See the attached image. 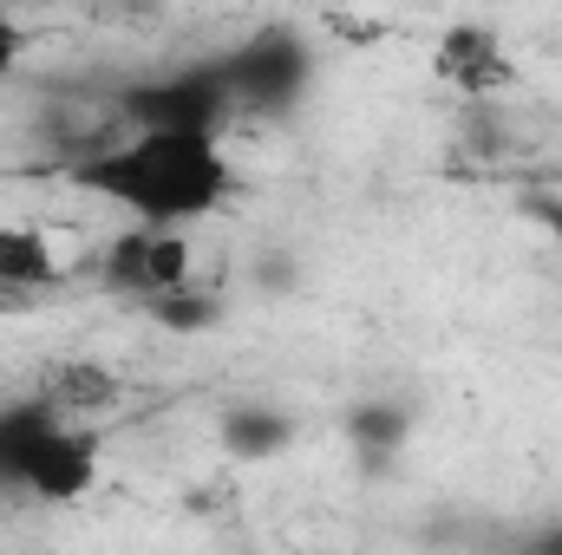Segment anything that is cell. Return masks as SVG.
I'll use <instances>...</instances> for the list:
<instances>
[{
  "label": "cell",
  "instance_id": "1",
  "mask_svg": "<svg viewBox=\"0 0 562 555\" xmlns=\"http://www.w3.org/2000/svg\"><path fill=\"white\" fill-rule=\"evenodd\" d=\"M66 177L72 190L125 209L132 229H177V236H190L236 196V163L223 157V138H183V132H138L112 150L79 157Z\"/></svg>",
  "mask_w": 562,
  "mask_h": 555
},
{
  "label": "cell",
  "instance_id": "2",
  "mask_svg": "<svg viewBox=\"0 0 562 555\" xmlns=\"http://www.w3.org/2000/svg\"><path fill=\"white\" fill-rule=\"evenodd\" d=\"M119 112L132 118V138H138V132L223 138V125H236V99H229V86H223L216 66H183V72H164V79L125 86Z\"/></svg>",
  "mask_w": 562,
  "mask_h": 555
},
{
  "label": "cell",
  "instance_id": "3",
  "mask_svg": "<svg viewBox=\"0 0 562 555\" xmlns=\"http://www.w3.org/2000/svg\"><path fill=\"white\" fill-rule=\"evenodd\" d=\"M216 72L236 99V118L243 112H288L314 79V53L294 26H269V33L243 39L229 59H216Z\"/></svg>",
  "mask_w": 562,
  "mask_h": 555
},
{
  "label": "cell",
  "instance_id": "4",
  "mask_svg": "<svg viewBox=\"0 0 562 555\" xmlns=\"http://www.w3.org/2000/svg\"><path fill=\"white\" fill-rule=\"evenodd\" d=\"M99 281L112 294L150 307V301H164V294H177V287L196 281V249L177 229H119L99 249Z\"/></svg>",
  "mask_w": 562,
  "mask_h": 555
},
{
  "label": "cell",
  "instance_id": "5",
  "mask_svg": "<svg viewBox=\"0 0 562 555\" xmlns=\"http://www.w3.org/2000/svg\"><path fill=\"white\" fill-rule=\"evenodd\" d=\"M105 477V431L99 424H59L40 438L26 477H20V497L33 503H86Z\"/></svg>",
  "mask_w": 562,
  "mask_h": 555
},
{
  "label": "cell",
  "instance_id": "6",
  "mask_svg": "<svg viewBox=\"0 0 562 555\" xmlns=\"http://www.w3.org/2000/svg\"><path fill=\"white\" fill-rule=\"evenodd\" d=\"M431 72L464 99H497V92L517 86V66H510L504 39L491 26H451L438 39V53H431Z\"/></svg>",
  "mask_w": 562,
  "mask_h": 555
},
{
  "label": "cell",
  "instance_id": "7",
  "mask_svg": "<svg viewBox=\"0 0 562 555\" xmlns=\"http://www.w3.org/2000/svg\"><path fill=\"white\" fill-rule=\"evenodd\" d=\"M33 393L66 418V424H99L105 412H119V406H125V380H119L105 360H92V353L53 360V366H46V380H40Z\"/></svg>",
  "mask_w": 562,
  "mask_h": 555
},
{
  "label": "cell",
  "instance_id": "8",
  "mask_svg": "<svg viewBox=\"0 0 562 555\" xmlns=\"http://www.w3.org/2000/svg\"><path fill=\"white\" fill-rule=\"evenodd\" d=\"M59 281H66V262H59V249H53L40 229L0 223V294H7V301L46 294V287H59Z\"/></svg>",
  "mask_w": 562,
  "mask_h": 555
},
{
  "label": "cell",
  "instance_id": "9",
  "mask_svg": "<svg viewBox=\"0 0 562 555\" xmlns=\"http://www.w3.org/2000/svg\"><path fill=\"white\" fill-rule=\"evenodd\" d=\"M59 424H66V418L53 412L40 393H26V399L0 406V490H13V497H20V477H26V464H33L40 438H46V431H59Z\"/></svg>",
  "mask_w": 562,
  "mask_h": 555
},
{
  "label": "cell",
  "instance_id": "10",
  "mask_svg": "<svg viewBox=\"0 0 562 555\" xmlns=\"http://www.w3.org/2000/svg\"><path fill=\"white\" fill-rule=\"evenodd\" d=\"M288 438H294V424L276 406H236V412L223 418V451L243 457V464H262V457L288 451Z\"/></svg>",
  "mask_w": 562,
  "mask_h": 555
},
{
  "label": "cell",
  "instance_id": "11",
  "mask_svg": "<svg viewBox=\"0 0 562 555\" xmlns=\"http://www.w3.org/2000/svg\"><path fill=\"white\" fill-rule=\"evenodd\" d=\"M144 314H150V320H157L164 333H210V327L223 320V301H216L210 287H196V281H190V287H177V294L150 301Z\"/></svg>",
  "mask_w": 562,
  "mask_h": 555
},
{
  "label": "cell",
  "instance_id": "12",
  "mask_svg": "<svg viewBox=\"0 0 562 555\" xmlns=\"http://www.w3.org/2000/svg\"><path fill=\"white\" fill-rule=\"evenodd\" d=\"M406 431H413V418L400 412V406H386V399L353 406V418H347V438H353L360 451H400V444H406Z\"/></svg>",
  "mask_w": 562,
  "mask_h": 555
},
{
  "label": "cell",
  "instance_id": "13",
  "mask_svg": "<svg viewBox=\"0 0 562 555\" xmlns=\"http://www.w3.org/2000/svg\"><path fill=\"white\" fill-rule=\"evenodd\" d=\"M20 53H26V26H20L13 13H0V92H7V79H13V66H20Z\"/></svg>",
  "mask_w": 562,
  "mask_h": 555
},
{
  "label": "cell",
  "instance_id": "14",
  "mask_svg": "<svg viewBox=\"0 0 562 555\" xmlns=\"http://www.w3.org/2000/svg\"><path fill=\"white\" fill-rule=\"evenodd\" d=\"M530 216H537V223L562 242V196H557V190H537V196H530Z\"/></svg>",
  "mask_w": 562,
  "mask_h": 555
},
{
  "label": "cell",
  "instance_id": "15",
  "mask_svg": "<svg viewBox=\"0 0 562 555\" xmlns=\"http://www.w3.org/2000/svg\"><path fill=\"white\" fill-rule=\"evenodd\" d=\"M517 555H562V517H557V523H543V530H537Z\"/></svg>",
  "mask_w": 562,
  "mask_h": 555
},
{
  "label": "cell",
  "instance_id": "16",
  "mask_svg": "<svg viewBox=\"0 0 562 555\" xmlns=\"http://www.w3.org/2000/svg\"><path fill=\"white\" fill-rule=\"evenodd\" d=\"M7 307H13V301H7V294H0V314H7Z\"/></svg>",
  "mask_w": 562,
  "mask_h": 555
}]
</instances>
